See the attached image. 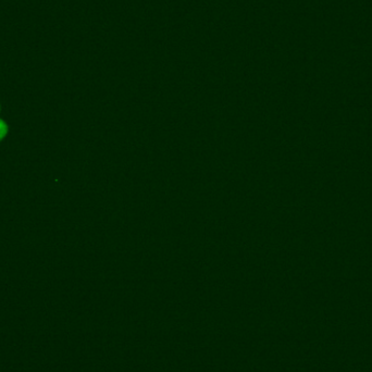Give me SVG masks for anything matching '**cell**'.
I'll use <instances>...</instances> for the list:
<instances>
[{
	"label": "cell",
	"instance_id": "cell-1",
	"mask_svg": "<svg viewBox=\"0 0 372 372\" xmlns=\"http://www.w3.org/2000/svg\"><path fill=\"white\" fill-rule=\"evenodd\" d=\"M5 133H7V126H5L3 122L0 120V139L5 135Z\"/></svg>",
	"mask_w": 372,
	"mask_h": 372
}]
</instances>
